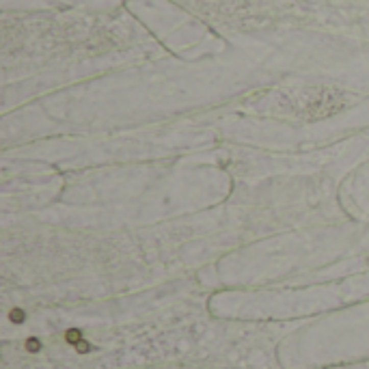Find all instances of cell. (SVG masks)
<instances>
[{
    "mask_svg": "<svg viewBox=\"0 0 369 369\" xmlns=\"http://www.w3.org/2000/svg\"><path fill=\"white\" fill-rule=\"evenodd\" d=\"M11 319H13V322H22V319H24V313L15 309V311H11Z\"/></svg>",
    "mask_w": 369,
    "mask_h": 369,
    "instance_id": "3957f363",
    "label": "cell"
},
{
    "mask_svg": "<svg viewBox=\"0 0 369 369\" xmlns=\"http://www.w3.org/2000/svg\"><path fill=\"white\" fill-rule=\"evenodd\" d=\"M28 350H31V352H37V350H39V341H37V339H28Z\"/></svg>",
    "mask_w": 369,
    "mask_h": 369,
    "instance_id": "7a4b0ae2",
    "label": "cell"
},
{
    "mask_svg": "<svg viewBox=\"0 0 369 369\" xmlns=\"http://www.w3.org/2000/svg\"><path fill=\"white\" fill-rule=\"evenodd\" d=\"M76 346H78V352H87L89 350V343H84V341H78Z\"/></svg>",
    "mask_w": 369,
    "mask_h": 369,
    "instance_id": "277c9868",
    "label": "cell"
},
{
    "mask_svg": "<svg viewBox=\"0 0 369 369\" xmlns=\"http://www.w3.org/2000/svg\"><path fill=\"white\" fill-rule=\"evenodd\" d=\"M67 341L69 343H78L80 341V330H69V333H67Z\"/></svg>",
    "mask_w": 369,
    "mask_h": 369,
    "instance_id": "6da1fadb",
    "label": "cell"
}]
</instances>
